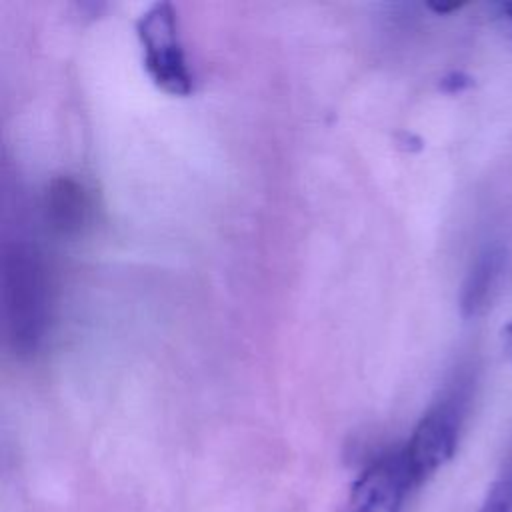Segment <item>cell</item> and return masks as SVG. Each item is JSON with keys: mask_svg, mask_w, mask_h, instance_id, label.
Here are the masks:
<instances>
[{"mask_svg": "<svg viewBox=\"0 0 512 512\" xmlns=\"http://www.w3.org/2000/svg\"><path fill=\"white\" fill-rule=\"evenodd\" d=\"M144 52V68L152 82L172 96L192 92V74L182 50L178 20L168 2L152 4L136 24Z\"/></svg>", "mask_w": 512, "mask_h": 512, "instance_id": "obj_3", "label": "cell"}, {"mask_svg": "<svg viewBox=\"0 0 512 512\" xmlns=\"http://www.w3.org/2000/svg\"><path fill=\"white\" fill-rule=\"evenodd\" d=\"M470 84H472V82H470V78H468L466 74H462V72H452V74H448L446 78H442L440 88H442L444 92L454 94V92L466 90Z\"/></svg>", "mask_w": 512, "mask_h": 512, "instance_id": "obj_8", "label": "cell"}, {"mask_svg": "<svg viewBox=\"0 0 512 512\" xmlns=\"http://www.w3.org/2000/svg\"><path fill=\"white\" fill-rule=\"evenodd\" d=\"M416 488L402 450L376 458L352 484L344 512H400L408 492Z\"/></svg>", "mask_w": 512, "mask_h": 512, "instance_id": "obj_4", "label": "cell"}, {"mask_svg": "<svg viewBox=\"0 0 512 512\" xmlns=\"http://www.w3.org/2000/svg\"><path fill=\"white\" fill-rule=\"evenodd\" d=\"M460 6H462V4H458V2H452V4H428V8L434 10V12H438V14H450V12L458 10Z\"/></svg>", "mask_w": 512, "mask_h": 512, "instance_id": "obj_10", "label": "cell"}, {"mask_svg": "<svg viewBox=\"0 0 512 512\" xmlns=\"http://www.w3.org/2000/svg\"><path fill=\"white\" fill-rule=\"evenodd\" d=\"M480 512H512V462L490 484Z\"/></svg>", "mask_w": 512, "mask_h": 512, "instance_id": "obj_7", "label": "cell"}, {"mask_svg": "<svg viewBox=\"0 0 512 512\" xmlns=\"http://www.w3.org/2000/svg\"><path fill=\"white\" fill-rule=\"evenodd\" d=\"M506 264V252L498 244L484 246L472 260L460 290V312L464 318L482 314L500 284Z\"/></svg>", "mask_w": 512, "mask_h": 512, "instance_id": "obj_6", "label": "cell"}, {"mask_svg": "<svg viewBox=\"0 0 512 512\" xmlns=\"http://www.w3.org/2000/svg\"><path fill=\"white\" fill-rule=\"evenodd\" d=\"M464 404L466 392L458 386L420 418L412 436L400 448L414 486L426 482L454 456L464 422Z\"/></svg>", "mask_w": 512, "mask_h": 512, "instance_id": "obj_2", "label": "cell"}, {"mask_svg": "<svg viewBox=\"0 0 512 512\" xmlns=\"http://www.w3.org/2000/svg\"><path fill=\"white\" fill-rule=\"evenodd\" d=\"M44 216L58 234H78L90 218V198L82 182L72 176H56L44 192Z\"/></svg>", "mask_w": 512, "mask_h": 512, "instance_id": "obj_5", "label": "cell"}, {"mask_svg": "<svg viewBox=\"0 0 512 512\" xmlns=\"http://www.w3.org/2000/svg\"><path fill=\"white\" fill-rule=\"evenodd\" d=\"M502 340H504V350L508 354V358L512 360V320L506 324V328L502 330Z\"/></svg>", "mask_w": 512, "mask_h": 512, "instance_id": "obj_9", "label": "cell"}, {"mask_svg": "<svg viewBox=\"0 0 512 512\" xmlns=\"http://www.w3.org/2000/svg\"><path fill=\"white\" fill-rule=\"evenodd\" d=\"M2 302L8 342L18 356H32L46 332L48 282L38 252L22 242L6 248Z\"/></svg>", "mask_w": 512, "mask_h": 512, "instance_id": "obj_1", "label": "cell"}, {"mask_svg": "<svg viewBox=\"0 0 512 512\" xmlns=\"http://www.w3.org/2000/svg\"><path fill=\"white\" fill-rule=\"evenodd\" d=\"M500 10H502L508 18H512V2H504V4H500Z\"/></svg>", "mask_w": 512, "mask_h": 512, "instance_id": "obj_11", "label": "cell"}]
</instances>
